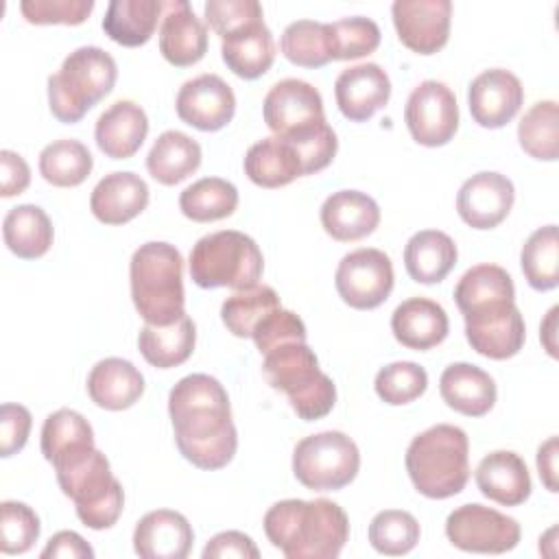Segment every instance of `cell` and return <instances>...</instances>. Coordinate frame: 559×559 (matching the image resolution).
I'll list each match as a JSON object with an SVG mask.
<instances>
[{"instance_id":"cb8c5ba5","label":"cell","mask_w":559,"mask_h":559,"mask_svg":"<svg viewBox=\"0 0 559 559\" xmlns=\"http://www.w3.org/2000/svg\"><path fill=\"white\" fill-rule=\"evenodd\" d=\"M321 225L338 242H354L376 231L380 225L378 203L360 190L332 192L321 205Z\"/></svg>"},{"instance_id":"60d3db41","label":"cell","mask_w":559,"mask_h":559,"mask_svg":"<svg viewBox=\"0 0 559 559\" xmlns=\"http://www.w3.org/2000/svg\"><path fill=\"white\" fill-rule=\"evenodd\" d=\"M518 140L524 153L542 162L559 155V107L555 100H537L526 109L518 124Z\"/></svg>"},{"instance_id":"277c9868","label":"cell","mask_w":559,"mask_h":559,"mask_svg":"<svg viewBox=\"0 0 559 559\" xmlns=\"http://www.w3.org/2000/svg\"><path fill=\"white\" fill-rule=\"evenodd\" d=\"M131 299L144 323L170 325L186 314L183 258L164 240L140 245L129 264Z\"/></svg>"},{"instance_id":"f6af8a7d","label":"cell","mask_w":559,"mask_h":559,"mask_svg":"<svg viewBox=\"0 0 559 559\" xmlns=\"http://www.w3.org/2000/svg\"><path fill=\"white\" fill-rule=\"evenodd\" d=\"M426 386H428V373L421 365L413 360L391 362L382 367L373 380V389L378 397L391 406L415 402L417 397L424 395Z\"/></svg>"},{"instance_id":"7bdbcfd3","label":"cell","mask_w":559,"mask_h":559,"mask_svg":"<svg viewBox=\"0 0 559 559\" xmlns=\"http://www.w3.org/2000/svg\"><path fill=\"white\" fill-rule=\"evenodd\" d=\"M419 542V522L413 513L384 509L369 524V544L380 555L400 557L411 552Z\"/></svg>"},{"instance_id":"7402d4cb","label":"cell","mask_w":559,"mask_h":559,"mask_svg":"<svg viewBox=\"0 0 559 559\" xmlns=\"http://www.w3.org/2000/svg\"><path fill=\"white\" fill-rule=\"evenodd\" d=\"M148 205L146 181L129 170L105 175L92 190L90 210L105 225H124Z\"/></svg>"},{"instance_id":"f35d334b","label":"cell","mask_w":559,"mask_h":559,"mask_svg":"<svg viewBox=\"0 0 559 559\" xmlns=\"http://www.w3.org/2000/svg\"><path fill=\"white\" fill-rule=\"evenodd\" d=\"M522 273L533 290L546 293L559 284V236L557 225L535 229L520 253Z\"/></svg>"},{"instance_id":"7c38bea8","label":"cell","mask_w":559,"mask_h":559,"mask_svg":"<svg viewBox=\"0 0 559 559\" xmlns=\"http://www.w3.org/2000/svg\"><path fill=\"white\" fill-rule=\"evenodd\" d=\"M262 116L282 140L299 138L328 122L319 90L301 79L277 81L264 96Z\"/></svg>"},{"instance_id":"d590c367","label":"cell","mask_w":559,"mask_h":559,"mask_svg":"<svg viewBox=\"0 0 559 559\" xmlns=\"http://www.w3.org/2000/svg\"><path fill=\"white\" fill-rule=\"evenodd\" d=\"M454 301L463 314L498 304L515 301V286L511 275L498 264H476L467 269L454 286Z\"/></svg>"},{"instance_id":"1f68e13d","label":"cell","mask_w":559,"mask_h":559,"mask_svg":"<svg viewBox=\"0 0 559 559\" xmlns=\"http://www.w3.org/2000/svg\"><path fill=\"white\" fill-rule=\"evenodd\" d=\"M164 7L162 0H111L103 17V31L120 46H142L153 37Z\"/></svg>"},{"instance_id":"bcb514c9","label":"cell","mask_w":559,"mask_h":559,"mask_svg":"<svg viewBox=\"0 0 559 559\" xmlns=\"http://www.w3.org/2000/svg\"><path fill=\"white\" fill-rule=\"evenodd\" d=\"M76 443H94V430L81 413H76L72 408H59L44 419L41 454L48 463L57 454H61L63 450H68Z\"/></svg>"},{"instance_id":"ba28073f","label":"cell","mask_w":559,"mask_h":559,"mask_svg":"<svg viewBox=\"0 0 559 559\" xmlns=\"http://www.w3.org/2000/svg\"><path fill=\"white\" fill-rule=\"evenodd\" d=\"M190 277L201 288H251L264 271L255 240L236 229H221L197 240L190 251Z\"/></svg>"},{"instance_id":"3957f363","label":"cell","mask_w":559,"mask_h":559,"mask_svg":"<svg viewBox=\"0 0 559 559\" xmlns=\"http://www.w3.org/2000/svg\"><path fill=\"white\" fill-rule=\"evenodd\" d=\"M50 465L61 491L74 502L76 515L87 528L103 531L118 522L124 491L111 474L107 456L94 443H76L57 454Z\"/></svg>"},{"instance_id":"2e32d148","label":"cell","mask_w":559,"mask_h":559,"mask_svg":"<svg viewBox=\"0 0 559 559\" xmlns=\"http://www.w3.org/2000/svg\"><path fill=\"white\" fill-rule=\"evenodd\" d=\"M175 109L186 124L199 131H218L231 122L236 114V96L225 79L205 72L179 87Z\"/></svg>"},{"instance_id":"d6986e66","label":"cell","mask_w":559,"mask_h":559,"mask_svg":"<svg viewBox=\"0 0 559 559\" xmlns=\"http://www.w3.org/2000/svg\"><path fill=\"white\" fill-rule=\"evenodd\" d=\"M334 96L347 120L365 122L389 103L391 79L378 63H358L336 76Z\"/></svg>"},{"instance_id":"f5cc1de1","label":"cell","mask_w":559,"mask_h":559,"mask_svg":"<svg viewBox=\"0 0 559 559\" xmlns=\"http://www.w3.org/2000/svg\"><path fill=\"white\" fill-rule=\"evenodd\" d=\"M201 555H203V559H223V557L258 559L260 550L249 535H245L240 531H223L205 544Z\"/></svg>"},{"instance_id":"ee69618b","label":"cell","mask_w":559,"mask_h":559,"mask_svg":"<svg viewBox=\"0 0 559 559\" xmlns=\"http://www.w3.org/2000/svg\"><path fill=\"white\" fill-rule=\"evenodd\" d=\"M330 59H360L380 46V26L371 17L352 15L328 24Z\"/></svg>"},{"instance_id":"83f0119b","label":"cell","mask_w":559,"mask_h":559,"mask_svg":"<svg viewBox=\"0 0 559 559\" xmlns=\"http://www.w3.org/2000/svg\"><path fill=\"white\" fill-rule=\"evenodd\" d=\"M87 393L92 402L105 411H124L144 393V376L140 369L118 356L98 360L87 376Z\"/></svg>"},{"instance_id":"6f0895ef","label":"cell","mask_w":559,"mask_h":559,"mask_svg":"<svg viewBox=\"0 0 559 559\" xmlns=\"http://www.w3.org/2000/svg\"><path fill=\"white\" fill-rule=\"evenodd\" d=\"M557 314H559V308L552 306V308L548 310L546 319H544L542 325H539V341H542L544 349H546L552 358H557V341H555V336H557Z\"/></svg>"},{"instance_id":"9a60e30c","label":"cell","mask_w":559,"mask_h":559,"mask_svg":"<svg viewBox=\"0 0 559 559\" xmlns=\"http://www.w3.org/2000/svg\"><path fill=\"white\" fill-rule=\"evenodd\" d=\"M393 26L400 41L417 55H435L450 37V0H395Z\"/></svg>"},{"instance_id":"816d5d0a","label":"cell","mask_w":559,"mask_h":559,"mask_svg":"<svg viewBox=\"0 0 559 559\" xmlns=\"http://www.w3.org/2000/svg\"><path fill=\"white\" fill-rule=\"evenodd\" d=\"M31 424H33V417L26 406L13 404V402L2 404V408H0V456L9 459L26 445Z\"/></svg>"},{"instance_id":"f907efd6","label":"cell","mask_w":559,"mask_h":559,"mask_svg":"<svg viewBox=\"0 0 559 559\" xmlns=\"http://www.w3.org/2000/svg\"><path fill=\"white\" fill-rule=\"evenodd\" d=\"M306 325L304 321L286 308H275L269 312L255 328H253V343L260 354L271 352L273 347L286 343V341H306Z\"/></svg>"},{"instance_id":"4fadbf2b","label":"cell","mask_w":559,"mask_h":559,"mask_svg":"<svg viewBox=\"0 0 559 559\" xmlns=\"http://www.w3.org/2000/svg\"><path fill=\"white\" fill-rule=\"evenodd\" d=\"M404 122L417 144L430 148L448 144L459 129V105L454 92L441 81H421L406 100Z\"/></svg>"},{"instance_id":"e0dca14e","label":"cell","mask_w":559,"mask_h":559,"mask_svg":"<svg viewBox=\"0 0 559 559\" xmlns=\"http://www.w3.org/2000/svg\"><path fill=\"white\" fill-rule=\"evenodd\" d=\"M513 181L507 175L483 170L463 181L456 192V212L472 229H493L511 212Z\"/></svg>"},{"instance_id":"d4e9b609","label":"cell","mask_w":559,"mask_h":559,"mask_svg":"<svg viewBox=\"0 0 559 559\" xmlns=\"http://www.w3.org/2000/svg\"><path fill=\"white\" fill-rule=\"evenodd\" d=\"M146 133V111L133 100H116L98 116L94 127L96 146L111 159L133 157L144 144Z\"/></svg>"},{"instance_id":"ab89813d","label":"cell","mask_w":559,"mask_h":559,"mask_svg":"<svg viewBox=\"0 0 559 559\" xmlns=\"http://www.w3.org/2000/svg\"><path fill=\"white\" fill-rule=\"evenodd\" d=\"M280 306L282 304L275 288L266 284H255L251 288H242L229 295L221 306V319L234 336L251 338L253 328Z\"/></svg>"},{"instance_id":"ac0fdd59","label":"cell","mask_w":559,"mask_h":559,"mask_svg":"<svg viewBox=\"0 0 559 559\" xmlns=\"http://www.w3.org/2000/svg\"><path fill=\"white\" fill-rule=\"evenodd\" d=\"M524 103L522 81L504 70L491 68L472 79L467 87V105L474 122L485 129H500L515 118Z\"/></svg>"},{"instance_id":"11a10c76","label":"cell","mask_w":559,"mask_h":559,"mask_svg":"<svg viewBox=\"0 0 559 559\" xmlns=\"http://www.w3.org/2000/svg\"><path fill=\"white\" fill-rule=\"evenodd\" d=\"M41 557L48 559V557H63V559H92L94 557V550L92 546L74 531H59L55 533L46 548L41 550Z\"/></svg>"},{"instance_id":"e575fe53","label":"cell","mask_w":559,"mask_h":559,"mask_svg":"<svg viewBox=\"0 0 559 559\" xmlns=\"http://www.w3.org/2000/svg\"><path fill=\"white\" fill-rule=\"evenodd\" d=\"M2 238L11 253L22 260L41 258L55 238L48 214L33 203L15 205L2 221Z\"/></svg>"},{"instance_id":"db71d44e","label":"cell","mask_w":559,"mask_h":559,"mask_svg":"<svg viewBox=\"0 0 559 559\" xmlns=\"http://www.w3.org/2000/svg\"><path fill=\"white\" fill-rule=\"evenodd\" d=\"M31 183V168L15 151H0V194L4 199L22 194Z\"/></svg>"},{"instance_id":"9f6ffc18","label":"cell","mask_w":559,"mask_h":559,"mask_svg":"<svg viewBox=\"0 0 559 559\" xmlns=\"http://www.w3.org/2000/svg\"><path fill=\"white\" fill-rule=\"evenodd\" d=\"M537 472L548 491L557 493V437L546 439L537 450Z\"/></svg>"},{"instance_id":"9c48e42d","label":"cell","mask_w":559,"mask_h":559,"mask_svg":"<svg viewBox=\"0 0 559 559\" xmlns=\"http://www.w3.org/2000/svg\"><path fill=\"white\" fill-rule=\"evenodd\" d=\"M358 469V445L341 430L304 437L293 452V474L312 491H338L356 478Z\"/></svg>"},{"instance_id":"8d00e7d4","label":"cell","mask_w":559,"mask_h":559,"mask_svg":"<svg viewBox=\"0 0 559 559\" xmlns=\"http://www.w3.org/2000/svg\"><path fill=\"white\" fill-rule=\"evenodd\" d=\"M238 190L223 177H203L179 194V210L194 223H212L234 214Z\"/></svg>"},{"instance_id":"b9f144b4","label":"cell","mask_w":559,"mask_h":559,"mask_svg":"<svg viewBox=\"0 0 559 559\" xmlns=\"http://www.w3.org/2000/svg\"><path fill=\"white\" fill-rule=\"evenodd\" d=\"M282 55L301 68H321L330 59L328 24L314 20L290 22L280 39Z\"/></svg>"},{"instance_id":"d6a6232c","label":"cell","mask_w":559,"mask_h":559,"mask_svg":"<svg viewBox=\"0 0 559 559\" xmlns=\"http://www.w3.org/2000/svg\"><path fill=\"white\" fill-rule=\"evenodd\" d=\"M201 166V146L183 131L168 129L157 135L148 155L146 170L162 186H177Z\"/></svg>"},{"instance_id":"f546056e","label":"cell","mask_w":559,"mask_h":559,"mask_svg":"<svg viewBox=\"0 0 559 559\" xmlns=\"http://www.w3.org/2000/svg\"><path fill=\"white\" fill-rule=\"evenodd\" d=\"M245 175L260 188H282L304 177L299 153L286 140L271 135L249 146L245 155Z\"/></svg>"},{"instance_id":"44dd1931","label":"cell","mask_w":559,"mask_h":559,"mask_svg":"<svg viewBox=\"0 0 559 559\" xmlns=\"http://www.w3.org/2000/svg\"><path fill=\"white\" fill-rule=\"evenodd\" d=\"M194 531L186 515L157 509L142 515L133 531V550L142 559H183L190 555Z\"/></svg>"},{"instance_id":"603a6c76","label":"cell","mask_w":559,"mask_h":559,"mask_svg":"<svg viewBox=\"0 0 559 559\" xmlns=\"http://www.w3.org/2000/svg\"><path fill=\"white\" fill-rule=\"evenodd\" d=\"M480 493L502 507H518L531 496V474L524 459L511 450H493L474 472Z\"/></svg>"},{"instance_id":"52a82bcc","label":"cell","mask_w":559,"mask_h":559,"mask_svg":"<svg viewBox=\"0 0 559 559\" xmlns=\"http://www.w3.org/2000/svg\"><path fill=\"white\" fill-rule=\"evenodd\" d=\"M116 59L98 46L72 50L57 74L48 76V105L59 122H79L116 85Z\"/></svg>"},{"instance_id":"8992f818","label":"cell","mask_w":559,"mask_h":559,"mask_svg":"<svg viewBox=\"0 0 559 559\" xmlns=\"http://www.w3.org/2000/svg\"><path fill=\"white\" fill-rule=\"evenodd\" d=\"M262 371L275 391L286 393L290 408L304 421L325 417L336 404V386L319 369L317 354L306 341H286L266 352Z\"/></svg>"},{"instance_id":"5b68a950","label":"cell","mask_w":559,"mask_h":559,"mask_svg":"<svg viewBox=\"0 0 559 559\" xmlns=\"http://www.w3.org/2000/svg\"><path fill=\"white\" fill-rule=\"evenodd\" d=\"M406 472L415 489L432 500H445L469 480V441L463 428L437 424L413 437L406 448Z\"/></svg>"},{"instance_id":"7dc6e473","label":"cell","mask_w":559,"mask_h":559,"mask_svg":"<svg viewBox=\"0 0 559 559\" xmlns=\"http://www.w3.org/2000/svg\"><path fill=\"white\" fill-rule=\"evenodd\" d=\"M41 531L37 513L17 500L0 504V550L4 555H22L33 548Z\"/></svg>"},{"instance_id":"f1b7e54d","label":"cell","mask_w":559,"mask_h":559,"mask_svg":"<svg viewBox=\"0 0 559 559\" xmlns=\"http://www.w3.org/2000/svg\"><path fill=\"white\" fill-rule=\"evenodd\" d=\"M225 66L240 79L253 81L269 72L275 61V41L264 20L247 24L221 39Z\"/></svg>"},{"instance_id":"836d02e7","label":"cell","mask_w":559,"mask_h":559,"mask_svg":"<svg viewBox=\"0 0 559 559\" xmlns=\"http://www.w3.org/2000/svg\"><path fill=\"white\" fill-rule=\"evenodd\" d=\"M197 343V328L194 321L183 314L179 321L170 325H151L144 323V328L138 334V347L144 360L157 369H170L186 362Z\"/></svg>"},{"instance_id":"5bb4252c","label":"cell","mask_w":559,"mask_h":559,"mask_svg":"<svg viewBox=\"0 0 559 559\" xmlns=\"http://www.w3.org/2000/svg\"><path fill=\"white\" fill-rule=\"evenodd\" d=\"M465 319V338L474 352L491 360L513 358L526 341V325L515 301L476 308Z\"/></svg>"},{"instance_id":"4316f807","label":"cell","mask_w":559,"mask_h":559,"mask_svg":"<svg viewBox=\"0 0 559 559\" xmlns=\"http://www.w3.org/2000/svg\"><path fill=\"white\" fill-rule=\"evenodd\" d=\"M439 391L450 408L467 417L487 415L498 395L493 378L472 362L448 365L439 378Z\"/></svg>"},{"instance_id":"30bf717a","label":"cell","mask_w":559,"mask_h":559,"mask_svg":"<svg viewBox=\"0 0 559 559\" xmlns=\"http://www.w3.org/2000/svg\"><path fill=\"white\" fill-rule=\"evenodd\" d=\"M445 535L452 546L465 552L480 555H502L518 546L520 524L518 520L472 502L456 507L445 520Z\"/></svg>"},{"instance_id":"7a4b0ae2","label":"cell","mask_w":559,"mask_h":559,"mask_svg":"<svg viewBox=\"0 0 559 559\" xmlns=\"http://www.w3.org/2000/svg\"><path fill=\"white\" fill-rule=\"evenodd\" d=\"M262 524L286 559H336L349 539L347 513L328 498L280 500Z\"/></svg>"},{"instance_id":"74e56055","label":"cell","mask_w":559,"mask_h":559,"mask_svg":"<svg viewBox=\"0 0 559 559\" xmlns=\"http://www.w3.org/2000/svg\"><path fill=\"white\" fill-rule=\"evenodd\" d=\"M92 168V153L79 140H55L39 153V173L57 188H74L83 183Z\"/></svg>"},{"instance_id":"c3c4849f","label":"cell","mask_w":559,"mask_h":559,"mask_svg":"<svg viewBox=\"0 0 559 559\" xmlns=\"http://www.w3.org/2000/svg\"><path fill=\"white\" fill-rule=\"evenodd\" d=\"M203 13L205 22L221 39L247 24L264 20V11L258 0H207Z\"/></svg>"},{"instance_id":"8fae6325","label":"cell","mask_w":559,"mask_h":559,"mask_svg":"<svg viewBox=\"0 0 559 559\" xmlns=\"http://www.w3.org/2000/svg\"><path fill=\"white\" fill-rule=\"evenodd\" d=\"M395 275L391 258L373 247H360L341 258L334 286L341 299L356 310H373L393 290Z\"/></svg>"},{"instance_id":"4dcf8cb0","label":"cell","mask_w":559,"mask_h":559,"mask_svg":"<svg viewBox=\"0 0 559 559\" xmlns=\"http://www.w3.org/2000/svg\"><path fill=\"white\" fill-rule=\"evenodd\" d=\"M456 258L454 240L439 229H421L404 247L406 273L417 284H439L454 269Z\"/></svg>"},{"instance_id":"6da1fadb","label":"cell","mask_w":559,"mask_h":559,"mask_svg":"<svg viewBox=\"0 0 559 559\" xmlns=\"http://www.w3.org/2000/svg\"><path fill=\"white\" fill-rule=\"evenodd\" d=\"M168 415L175 443L199 469L225 467L238 448L231 406L225 386L207 373L181 378L168 393Z\"/></svg>"},{"instance_id":"681fc988","label":"cell","mask_w":559,"mask_h":559,"mask_svg":"<svg viewBox=\"0 0 559 559\" xmlns=\"http://www.w3.org/2000/svg\"><path fill=\"white\" fill-rule=\"evenodd\" d=\"M94 0H22L20 11L28 24H83Z\"/></svg>"},{"instance_id":"ffe728a7","label":"cell","mask_w":559,"mask_h":559,"mask_svg":"<svg viewBox=\"0 0 559 559\" xmlns=\"http://www.w3.org/2000/svg\"><path fill=\"white\" fill-rule=\"evenodd\" d=\"M159 52L177 68L201 61L207 52V28L197 17L188 0H170L164 7L159 24Z\"/></svg>"},{"instance_id":"484cf974","label":"cell","mask_w":559,"mask_h":559,"mask_svg":"<svg viewBox=\"0 0 559 559\" xmlns=\"http://www.w3.org/2000/svg\"><path fill=\"white\" fill-rule=\"evenodd\" d=\"M391 332L400 345L426 352L445 341L450 321L441 304L428 297H411L393 310Z\"/></svg>"}]
</instances>
